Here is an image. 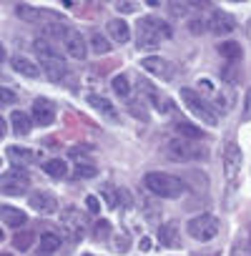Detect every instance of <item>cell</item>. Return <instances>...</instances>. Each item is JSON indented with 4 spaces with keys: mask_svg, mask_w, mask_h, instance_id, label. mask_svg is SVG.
Segmentation results:
<instances>
[{
    "mask_svg": "<svg viewBox=\"0 0 251 256\" xmlns=\"http://www.w3.org/2000/svg\"><path fill=\"white\" fill-rule=\"evenodd\" d=\"M221 78H224L228 86H238V83H241V68H238V63L224 66V68H221Z\"/></svg>",
    "mask_w": 251,
    "mask_h": 256,
    "instance_id": "29",
    "label": "cell"
},
{
    "mask_svg": "<svg viewBox=\"0 0 251 256\" xmlns=\"http://www.w3.org/2000/svg\"><path fill=\"white\" fill-rule=\"evenodd\" d=\"M110 86H113V93H116V96H120V98H128V96H131L128 76H123V73H120V76H116Z\"/></svg>",
    "mask_w": 251,
    "mask_h": 256,
    "instance_id": "31",
    "label": "cell"
},
{
    "mask_svg": "<svg viewBox=\"0 0 251 256\" xmlns=\"http://www.w3.org/2000/svg\"><path fill=\"white\" fill-rule=\"evenodd\" d=\"M176 131H178V138H186V141H198L204 136L201 128H196L194 123H186V120L176 123Z\"/></svg>",
    "mask_w": 251,
    "mask_h": 256,
    "instance_id": "25",
    "label": "cell"
},
{
    "mask_svg": "<svg viewBox=\"0 0 251 256\" xmlns=\"http://www.w3.org/2000/svg\"><path fill=\"white\" fill-rule=\"evenodd\" d=\"M116 10L118 13H134L136 10V3H116Z\"/></svg>",
    "mask_w": 251,
    "mask_h": 256,
    "instance_id": "38",
    "label": "cell"
},
{
    "mask_svg": "<svg viewBox=\"0 0 251 256\" xmlns=\"http://www.w3.org/2000/svg\"><path fill=\"white\" fill-rule=\"evenodd\" d=\"M144 70H148L151 76H156V78H164V80H171L174 78V68H171V63L166 60V58H158V56H148V58H144Z\"/></svg>",
    "mask_w": 251,
    "mask_h": 256,
    "instance_id": "13",
    "label": "cell"
},
{
    "mask_svg": "<svg viewBox=\"0 0 251 256\" xmlns=\"http://www.w3.org/2000/svg\"><path fill=\"white\" fill-rule=\"evenodd\" d=\"M231 256H248V254H246V251L241 248V244H238V246H236V248L231 251Z\"/></svg>",
    "mask_w": 251,
    "mask_h": 256,
    "instance_id": "40",
    "label": "cell"
},
{
    "mask_svg": "<svg viewBox=\"0 0 251 256\" xmlns=\"http://www.w3.org/2000/svg\"><path fill=\"white\" fill-rule=\"evenodd\" d=\"M128 113H131V116H136L138 120H148L146 100H144V98H131V100H128Z\"/></svg>",
    "mask_w": 251,
    "mask_h": 256,
    "instance_id": "30",
    "label": "cell"
},
{
    "mask_svg": "<svg viewBox=\"0 0 251 256\" xmlns=\"http://www.w3.org/2000/svg\"><path fill=\"white\" fill-rule=\"evenodd\" d=\"M138 248H141V251H148V248H151V238H148V236H144V238L138 241Z\"/></svg>",
    "mask_w": 251,
    "mask_h": 256,
    "instance_id": "39",
    "label": "cell"
},
{
    "mask_svg": "<svg viewBox=\"0 0 251 256\" xmlns=\"http://www.w3.org/2000/svg\"><path fill=\"white\" fill-rule=\"evenodd\" d=\"M60 248V236L58 234H43L40 236V254L48 256V254H56Z\"/></svg>",
    "mask_w": 251,
    "mask_h": 256,
    "instance_id": "27",
    "label": "cell"
},
{
    "mask_svg": "<svg viewBox=\"0 0 251 256\" xmlns=\"http://www.w3.org/2000/svg\"><path fill=\"white\" fill-rule=\"evenodd\" d=\"M10 66H13V70L16 73H20V76H26V78H38L40 76V66H36L30 58H26V56H13L10 58Z\"/></svg>",
    "mask_w": 251,
    "mask_h": 256,
    "instance_id": "18",
    "label": "cell"
},
{
    "mask_svg": "<svg viewBox=\"0 0 251 256\" xmlns=\"http://www.w3.org/2000/svg\"><path fill=\"white\" fill-rule=\"evenodd\" d=\"M166 38H171V28L161 18L148 16V18H144L136 26V43H138V48H158Z\"/></svg>",
    "mask_w": 251,
    "mask_h": 256,
    "instance_id": "3",
    "label": "cell"
},
{
    "mask_svg": "<svg viewBox=\"0 0 251 256\" xmlns=\"http://www.w3.org/2000/svg\"><path fill=\"white\" fill-rule=\"evenodd\" d=\"M63 46H66V53H68L70 58H76V60H86V56H88V43H86L83 33L70 30L68 38L63 40Z\"/></svg>",
    "mask_w": 251,
    "mask_h": 256,
    "instance_id": "12",
    "label": "cell"
},
{
    "mask_svg": "<svg viewBox=\"0 0 251 256\" xmlns=\"http://www.w3.org/2000/svg\"><path fill=\"white\" fill-rule=\"evenodd\" d=\"M113 248H116L118 254H126V251L131 248V238L126 236V234H116V236H113Z\"/></svg>",
    "mask_w": 251,
    "mask_h": 256,
    "instance_id": "33",
    "label": "cell"
},
{
    "mask_svg": "<svg viewBox=\"0 0 251 256\" xmlns=\"http://www.w3.org/2000/svg\"><path fill=\"white\" fill-rule=\"evenodd\" d=\"M86 206H88L90 214H98V211H100V201H98L96 196H88V198H86Z\"/></svg>",
    "mask_w": 251,
    "mask_h": 256,
    "instance_id": "37",
    "label": "cell"
},
{
    "mask_svg": "<svg viewBox=\"0 0 251 256\" xmlns=\"http://www.w3.org/2000/svg\"><path fill=\"white\" fill-rule=\"evenodd\" d=\"M181 100H184V106H186L196 118H201L206 126H216V123H218V118H216V113L211 110V106H208L194 88H184V90H181Z\"/></svg>",
    "mask_w": 251,
    "mask_h": 256,
    "instance_id": "5",
    "label": "cell"
},
{
    "mask_svg": "<svg viewBox=\"0 0 251 256\" xmlns=\"http://www.w3.org/2000/svg\"><path fill=\"white\" fill-rule=\"evenodd\" d=\"M144 186L154 194V196H161V198H178L184 196L186 191V184L184 178L174 176V174H164V171H151L144 176Z\"/></svg>",
    "mask_w": 251,
    "mask_h": 256,
    "instance_id": "2",
    "label": "cell"
},
{
    "mask_svg": "<svg viewBox=\"0 0 251 256\" xmlns=\"http://www.w3.org/2000/svg\"><path fill=\"white\" fill-rule=\"evenodd\" d=\"M90 50H93L96 56H106V53H110V43H108V38H106L100 30L90 33Z\"/></svg>",
    "mask_w": 251,
    "mask_h": 256,
    "instance_id": "26",
    "label": "cell"
},
{
    "mask_svg": "<svg viewBox=\"0 0 251 256\" xmlns=\"http://www.w3.org/2000/svg\"><path fill=\"white\" fill-rule=\"evenodd\" d=\"M248 248H251V246H248Z\"/></svg>",
    "mask_w": 251,
    "mask_h": 256,
    "instance_id": "42",
    "label": "cell"
},
{
    "mask_svg": "<svg viewBox=\"0 0 251 256\" xmlns=\"http://www.w3.org/2000/svg\"><path fill=\"white\" fill-rule=\"evenodd\" d=\"M10 123H13V134H18V136H28L30 128H33L30 116L23 113V110H13L10 113Z\"/></svg>",
    "mask_w": 251,
    "mask_h": 256,
    "instance_id": "22",
    "label": "cell"
},
{
    "mask_svg": "<svg viewBox=\"0 0 251 256\" xmlns=\"http://www.w3.org/2000/svg\"><path fill=\"white\" fill-rule=\"evenodd\" d=\"M106 30H108V36H110L116 43H120V46H126V43L131 40V26L126 23V20H120V18H113V20H108Z\"/></svg>",
    "mask_w": 251,
    "mask_h": 256,
    "instance_id": "16",
    "label": "cell"
},
{
    "mask_svg": "<svg viewBox=\"0 0 251 256\" xmlns=\"http://www.w3.org/2000/svg\"><path fill=\"white\" fill-rule=\"evenodd\" d=\"M88 103H90L98 113H103L108 120H118V113H116V108H113V103H110L108 98L96 96V93H88Z\"/></svg>",
    "mask_w": 251,
    "mask_h": 256,
    "instance_id": "21",
    "label": "cell"
},
{
    "mask_svg": "<svg viewBox=\"0 0 251 256\" xmlns=\"http://www.w3.org/2000/svg\"><path fill=\"white\" fill-rule=\"evenodd\" d=\"M110 236V224L108 221H96V226H93V238L96 241H106Z\"/></svg>",
    "mask_w": 251,
    "mask_h": 256,
    "instance_id": "32",
    "label": "cell"
},
{
    "mask_svg": "<svg viewBox=\"0 0 251 256\" xmlns=\"http://www.w3.org/2000/svg\"><path fill=\"white\" fill-rule=\"evenodd\" d=\"M28 186H30V176L20 166H13L10 171L3 174V194L6 196H23L28 191Z\"/></svg>",
    "mask_w": 251,
    "mask_h": 256,
    "instance_id": "7",
    "label": "cell"
},
{
    "mask_svg": "<svg viewBox=\"0 0 251 256\" xmlns=\"http://www.w3.org/2000/svg\"><path fill=\"white\" fill-rule=\"evenodd\" d=\"M33 48H36V53H38L40 70L46 73V78L53 80V83H60V80L68 76V68H66V60H63V56L58 53V48H56L48 38H36Z\"/></svg>",
    "mask_w": 251,
    "mask_h": 256,
    "instance_id": "1",
    "label": "cell"
},
{
    "mask_svg": "<svg viewBox=\"0 0 251 256\" xmlns=\"http://www.w3.org/2000/svg\"><path fill=\"white\" fill-rule=\"evenodd\" d=\"M33 241H36V234H33L30 228H26V231H18V234L13 236V246H16L18 251H28V248L33 246Z\"/></svg>",
    "mask_w": 251,
    "mask_h": 256,
    "instance_id": "28",
    "label": "cell"
},
{
    "mask_svg": "<svg viewBox=\"0 0 251 256\" xmlns=\"http://www.w3.org/2000/svg\"><path fill=\"white\" fill-rule=\"evenodd\" d=\"M218 53H221L226 60L238 63V60H241V56H244V48H241L236 40H226V43H221V46H218Z\"/></svg>",
    "mask_w": 251,
    "mask_h": 256,
    "instance_id": "23",
    "label": "cell"
},
{
    "mask_svg": "<svg viewBox=\"0 0 251 256\" xmlns=\"http://www.w3.org/2000/svg\"><path fill=\"white\" fill-rule=\"evenodd\" d=\"M98 174V168L93 166V164H80V166H76V178H93Z\"/></svg>",
    "mask_w": 251,
    "mask_h": 256,
    "instance_id": "34",
    "label": "cell"
},
{
    "mask_svg": "<svg viewBox=\"0 0 251 256\" xmlns=\"http://www.w3.org/2000/svg\"><path fill=\"white\" fill-rule=\"evenodd\" d=\"M186 231H188V236L196 238V241H211V238L218 234V218L211 216V214L194 216V218L186 224Z\"/></svg>",
    "mask_w": 251,
    "mask_h": 256,
    "instance_id": "6",
    "label": "cell"
},
{
    "mask_svg": "<svg viewBox=\"0 0 251 256\" xmlns=\"http://www.w3.org/2000/svg\"><path fill=\"white\" fill-rule=\"evenodd\" d=\"M83 256H90V254H83Z\"/></svg>",
    "mask_w": 251,
    "mask_h": 256,
    "instance_id": "41",
    "label": "cell"
},
{
    "mask_svg": "<svg viewBox=\"0 0 251 256\" xmlns=\"http://www.w3.org/2000/svg\"><path fill=\"white\" fill-rule=\"evenodd\" d=\"M16 16H18L20 20H26V23H40V20H46V18L58 20L56 13H50V10H36V8H30V6H18V8H16Z\"/></svg>",
    "mask_w": 251,
    "mask_h": 256,
    "instance_id": "17",
    "label": "cell"
},
{
    "mask_svg": "<svg viewBox=\"0 0 251 256\" xmlns=\"http://www.w3.org/2000/svg\"><path fill=\"white\" fill-rule=\"evenodd\" d=\"M28 206H30L33 211H38V214L50 216V214L58 211V198H56L50 191H43V188H40V191H33V194H30Z\"/></svg>",
    "mask_w": 251,
    "mask_h": 256,
    "instance_id": "10",
    "label": "cell"
},
{
    "mask_svg": "<svg viewBox=\"0 0 251 256\" xmlns=\"http://www.w3.org/2000/svg\"><path fill=\"white\" fill-rule=\"evenodd\" d=\"M188 30H191L194 36H201V33L208 30V20H206V18H194V20L188 23Z\"/></svg>",
    "mask_w": 251,
    "mask_h": 256,
    "instance_id": "35",
    "label": "cell"
},
{
    "mask_svg": "<svg viewBox=\"0 0 251 256\" xmlns=\"http://www.w3.org/2000/svg\"><path fill=\"white\" fill-rule=\"evenodd\" d=\"M166 156L176 164H194V161H206L208 158V151L206 146H198L194 141H186V138H171L166 144Z\"/></svg>",
    "mask_w": 251,
    "mask_h": 256,
    "instance_id": "4",
    "label": "cell"
},
{
    "mask_svg": "<svg viewBox=\"0 0 251 256\" xmlns=\"http://www.w3.org/2000/svg\"><path fill=\"white\" fill-rule=\"evenodd\" d=\"M33 118L38 126H50L56 120V106L48 98H36L33 103Z\"/></svg>",
    "mask_w": 251,
    "mask_h": 256,
    "instance_id": "14",
    "label": "cell"
},
{
    "mask_svg": "<svg viewBox=\"0 0 251 256\" xmlns=\"http://www.w3.org/2000/svg\"><path fill=\"white\" fill-rule=\"evenodd\" d=\"M43 171L48 176H53V178H66L68 176V164L63 158H50V161L43 164Z\"/></svg>",
    "mask_w": 251,
    "mask_h": 256,
    "instance_id": "24",
    "label": "cell"
},
{
    "mask_svg": "<svg viewBox=\"0 0 251 256\" xmlns=\"http://www.w3.org/2000/svg\"><path fill=\"white\" fill-rule=\"evenodd\" d=\"M158 241L166 246V248H178L181 246V228L176 221H168L158 228Z\"/></svg>",
    "mask_w": 251,
    "mask_h": 256,
    "instance_id": "15",
    "label": "cell"
},
{
    "mask_svg": "<svg viewBox=\"0 0 251 256\" xmlns=\"http://www.w3.org/2000/svg\"><path fill=\"white\" fill-rule=\"evenodd\" d=\"M0 100H3V103L8 106V103H16L18 98H16V93H13L10 88H3V90H0Z\"/></svg>",
    "mask_w": 251,
    "mask_h": 256,
    "instance_id": "36",
    "label": "cell"
},
{
    "mask_svg": "<svg viewBox=\"0 0 251 256\" xmlns=\"http://www.w3.org/2000/svg\"><path fill=\"white\" fill-rule=\"evenodd\" d=\"M0 216H3V226H10V228H20V226L28 224V216L20 208H16V206H3Z\"/></svg>",
    "mask_w": 251,
    "mask_h": 256,
    "instance_id": "20",
    "label": "cell"
},
{
    "mask_svg": "<svg viewBox=\"0 0 251 256\" xmlns=\"http://www.w3.org/2000/svg\"><path fill=\"white\" fill-rule=\"evenodd\" d=\"M63 231L68 234V238L70 241H78L80 236H83V226H86V221H83V214L78 211V208H73V206H68L66 211H63Z\"/></svg>",
    "mask_w": 251,
    "mask_h": 256,
    "instance_id": "9",
    "label": "cell"
},
{
    "mask_svg": "<svg viewBox=\"0 0 251 256\" xmlns=\"http://www.w3.org/2000/svg\"><path fill=\"white\" fill-rule=\"evenodd\" d=\"M206 20H208V33H214V36H228L236 28L234 18L228 13H224V10H211Z\"/></svg>",
    "mask_w": 251,
    "mask_h": 256,
    "instance_id": "11",
    "label": "cell"
},
{
    "mask_svg": "<svg viewBox=\"0 0 251 256\" xmlns=\"http://www.w3.org/2000/svg\"><path fill=\"white\" fill-rule=\"evenodd\" d=\"M6 156H8V161H10L13 166H28V164L38 161V154H36V151L20 148V146H10V148L6 151Z\"/></svg>",
    "mask_w": 251,
    "mask_h": 256,
    "instance_id": "19",
    "label": "cell"
},
{
    "mask_svg": "<svg viewBox=\"0 0 251 256\" xmlns=\"http://www.w3.org/2000/svg\"><path fill=\"white\" fill-rule=\"evenodd\" d=\"M221 161H224V176L228 184H236L238 174H241V166H244V156H241V148L236 144H226L224 154H221Z\"/></svg>",
    "mask_w": 251,
    "mask_h": 256,
    "instance_id": "8",
    "label": "cell"
}]
</instances>
